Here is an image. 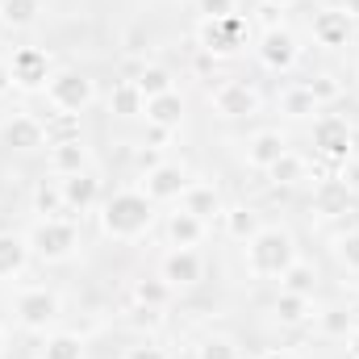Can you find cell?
<instances>
[{"label": "cell", "instance_id": "9a60e30c", "mask_svg": "<svg viewBox=\"0 0 359 359\" xmlns=\"http://www.w3.org/2000/svg\"><path fill=\"white\" fill-rule=\"evenodd\" d=\"M284 151H288V142H284V134H280V130H259V134L247 142V163H251L255 172H268Z\"/></svg>", "mask_w": 359, "mask_h": 359}, {"label": "cell", "instance_id": "ffe728a7", "mask_svg": "<svg viewBox=\"0 0 359 359\" xmlns=\"http://www.w3.org/2000/svg\"><path fill=\"white\" fill-rule=\"evenodd\" d=\"M180 209H188L192 217L209 222L213 213H222V201H217V192H213L209 184H188V188H184V196H180Z\"/></svg>", "mask_w": 359, "mask_h": 359}, {"label": "cell", "instance_id": "52a82bcc", "mask_svg": "<svg viewBox=\"0 0 359 359\" xmlns=\"http://www.w3.org/2000/svg\"><path fill=\"white\" fill-rule=\"evenodd\" d=\"M213 109H217L222 117H230V121L255 117V113H259V92L251 88V84H243V80H222V84L213 88Z\"/></svg>", "mask_w": 359, "mask_h": 359}, {"label": "cell", "instance_id": "f546056e", "mask_svg": "<svg viewBox=\"0 0 359 359\" xmlns=\"http://www.w3.org/2000/svg\"><path fill=\"white\" fill-rule=\"evenodd\" d=\"M276 313H280V322H305V318H309V297H301V292H284V288H280V297H276Z\"/></svg>", "mask_w": 359, "mask_h": 359}, {"label": "cell", "instance_id": "d6a6232c", "mask_svg": "<svg viewBox=\"0 0 359 359\" xmlns=\"http://www.w3.org/2000/svg\"><path fill=\"white\" fill-rule=\"evenodd\" d=\"M280 104H284L288 117H309V113H318V100H313V92L309 88H288Z\"/></svg>", "mask_w": 359, "mask_h": 359}, {"label": "cell", "instance_id": "8d00e7d4", "mask_svg": "<svg viewBox=\"0 0 359 359\" xmlns=\"http://www.w3.org/2000/svg\"><path fill=\"white\" fill-rule=\"evenodd\" d=\"M305 88L313 92V100H318V104H322V100H334V96H339V80H334V76H318V80H309V84H305Z\"/></svg>", "mask_w": 359, "mask_h": 359}, {"label": "cell", "instance_id": "e0dca14e", "mask_svg": "<svg viewBox=\"0 0 359 359\" xmlns=\"http://www.w3.org/2000/svg\"><path fill=\"white\" fill-rule=\"evenodd\" d=\"M50 168H55V176H76V172H88V151H84V142L80 138H63V142H55L50 147Z\"/></svg>", "mask_w": 359, "mask_h": 359}, {"label": "cell", "instance_id": "8992f818", "mask_svg": "<svg viewBox=\"0 0 359 359\" xmlns=\"http://www.w3.org/2000/svg\"><path fill=\"white\" fill-rule=\"evenodd\" d=\"M313 147H318L326 159L347 163V159H351V126H347V117H334V113L318 117V121H313Z\"/></svg>", "mask_w": 359, "mask_h": 359}, {"label": "cell", "instance_id": "cb8c5ba5", "mask_svg": "<svg viewBox=\"0 0 359 359\" xmlns=\"http://www.w3.org/2000/svg\"><path fill=\"white\" fill-rule=\"evenodd\" d=\"M109 109H113L117 117H138V113L147 109V96L138 92L134 80H121V84L113 88V96H109Z\"/></svg>", "mask_w": 359, "mask_h": 359}, {"label": "cell", "instance_id": "f1b7e54d", "mask_svg": "<svg viewBox=\"0 0 359 359\" xmlns=\"http://www.w3.org/2000/svg\"><path fill=\"white\" fill-rule=\"evenodd\" d=\"M134 84H138V92L151 100V96H163V92H172V72H168V67H142Z\"/></svg>", "mask_w": 359, "mask_h": 359}, {"label": "cell", "instance_id": "44dd1931", "mask_svg": "<svg viewBox=\"0 0 359 359\" xmlns=\"http://www.w3.org/2000/svg\"><path fill=\"white\" fill-rule=\"evenodd\" d=\"M168 238H172V247H188V251H192V247L205 238V222L192 217L188 209H180V213L168 217Z\"/></svg>", "mask_w": 359, "mask_h": 359}, {"label": "cell", "instance_id": "ab89813d", "mask_svg": "<svg viewBox=\"0 0 359 359\" xmlns=\"http://www.w3.org/2000/svg\"><path fill=\"white\" fill-rule=\"evenodd\" d=\"M13 88V76H8V67H4V63H0V96H4V92Z\"/></svg>", "mask_w": 359, "mask_h": 359}, {"label": "cell", "instance_id": "4fadbf2b", "mask_svg": "<svg viewBox=\"0 0 359 359\" xmlns=\"http://www.w3.org/2000/svg\"><path fill=\"white\" fill-rule=\"evenodd\" d=\"M205 276V264H201V255L196 251H188V247H176V251H168L163 255V280L172 284V288H188V284H196Z\"/></svg>", "mask_w": 359, "mask_h": 359}, {"label": "cell", "instance_id": "ee69618b", "mask_svg": "<svg viewBox=\"0 0 359 359\" xmlns=\"http://www.w3.org/2000/svg\"><path fill=\"white\" fill-rule=\"evenodd\" d=\"M343 13H347V17H355V13H359V0H347V8H343Z\"/></svg>", "mask_w": 359, "mask_h": 359}, {"label": "cell", "instance_id": "7c38bea8", "mask_svg": "<svg viewBox=\"0 0 359 359\" xmlns=\"http://www.w3.org/2000/svg\"><path fill=\"white\" fill-rule=\"evenodd\" d=\"M0 142H4V147H13V151H38V147L46 142V130H42V121H38V117L17 113V117H8V121L0 126Z\"/></svg>", "mask_w": 359, "mask_h": 359}, {"label": "cell", "instance_id": "836d02e7", "mask_svg": "<svg viewBox=\"0 0 359 359\" xmlns=\"http://www.w3.org/2000/svg\"><path fill=\"white\" fill-rule=\"evenodd\" d=\"M196 359H238V347H234L230 339L213 334V339H205V343L196 347Z\"/></svg>", "mask_w": 359, "mask_h": 359}, {"label": "cell", "instance_id": "603a6c76", "mask_svg": "<svg viewBox=\"0 0 359 359\" xmlns=\"http://www.w3.org/2000/svg\"><path fill=\"white\" fill-rule=\"evenodd\" d=\"M222 222H226V234L238 238V243H251V238L264 230V226H259V213H255V209H243V205H238V209H226Z\"/></svg>", "mask_w": 359, "mask_h": 359}, {"label": "cell", "instance_id": "b9f144b4", "mask_svg": "<svg viewBox=\"0 0 359 359\" xmlns=\"http://www.w3.org/2000/svg\"><path fill=\"white\" fill-rule=\"evenodd\" d=\"M259 359H297L292 351H268V355H259Z\"/></svg>", "mask_w": 359, "mask_h": 359}, {"label": "cell", "instance_id": "ba28073f", "mask_svg": "<svg viewBox=\"0 0 359 359\" xmlns=\"http://www.w3.org/2000/svg\"><path fill=\"white\" fill-rule=\"evenodd\" d=\"M8 76H13V84L25 92L42 88L46 80H50V59H46V50H38V46H21L17 55H13V63H8Z\"/></svg>", "mask_w": 359, "mask_h": 359}, {"label": "cell", "instance_id": "5b68a950", "mask_svg": "<svg viewBox=\"0 0 359 359\" xmlns=\"http://www.w3.org/2000/svg\"><path fill=\"white\" fill-rule=\"evenodd\" d=\"M13 313H17V322H21L25 330H46V326H55V318H59V297H55L50 288H25V292L17 297Z\"/></svg>", "mask_w": 359, "mask_h": 359}, {"label": "cell", "instance_id": "4316f807", "mask_svg": "<svg viewBox=\"0 0 359 359\" xmlns=\"http://www.w3.org/2000/svg\"><path fill=\"white\" fill-rule=\"evenodd\" d=\"M268 176L276 180V184H301V180H305V159L292 155V151H284V155L268 168Z\"/></svg>", "mask_w": 359, "mask_h": 359}, {"label": "cell", "instance_id": "d4e9b609", "mask_svg": "<svg viewBox=\"0 0 359 359\" xmlns=\"http://www.w3.org/2000/svg\"><path fill=\"white\" fill-rule=\"evenodd\" d=\"M34 209H38L42 217H63V213H67L63 184H38V188H34Z\"/></svg>", "mask_w": 359, "mask_h": 359}, {"label": "cell", "instance_id": "83f0119b", "mask_svg": "<svg viewBox=\"0 0 359 359\" xmlns=\"http://www.w3.org/2000/svg\"><path fill=\"white\" fill-rule=\"evenodd\" d=\"M38 17V0H0V21L4 25H34Z\"/></svg>", "mask_w": 359, "mask_h": 359}, {"label": "cell", "instance_id": "3957f363", "mask_svg": "<svg viewBox=\"0 0 359 359\" xmlns=\"http://www.w3.org/2000/svg\"><path fill=\"white\" fill-rule=\"evenodd\" d=\"M29 251L38 255V259H46V264H59V259H67L76 247H80V230H76V222H67V217H42L34 230H29Z\"/></svg>", "mask_w": 359, "mask_h": 359}, {"label": "cell", "instance_id": "484cf974", "mask_svg": "<svg viewBox=\"0 0 359 359\" xmlns=\"http://www.w3.org/2000/svg\"><path fill=\"white\" fill-rule=\"evenodd\" d=\"M134 301L147 305V309H163L172 301V284L168 280H138L134 284Z\"/></svg>", "mask_w": 359, "mask_h": 359}, {"label": "cell", "instance_id": "d590c367", "mask_svg": "<svg viewBox=\"0 0 359 359\" xmlns=\"http://www.w3.org/2000/svg\"><path fill=\"white\" fill-rule=\"evenodd\" d=\"M196 13L205 21H222V17H234V0H196Z\"/></svg>", "mask_w": 359, "mask_h": 359}, {"label": "cell", "instance_id": "7402d4cb", "mask_svg": "<svg viewBox=\"0 0 359 359\" xmlns=\"http://www.w3.org/2000/svg\"><path fill=\"white\" fill-rule=\"evenodd\" d=\"M29 259V243L21 234H0V280L4 276H17Z\"/></svg>", "mask_w": 359, "mask_h": 359}, {"label": "cell", "instance_id": "f35d334b", "mask_svg": "<svg viewBox=\"0 0 359 359\" xmlns=\"http://www.w3.org/2000/svg\"><path fill=\"white\" fill-rule=\"evenodd\" d=\"M121 359H172V355L163 347H155V343H138V347H130Z\"/></svg>", "mask_w": 359, "mask_h": 359}, {"label": "cell", "instance_id": "60d3db41", "mask_svg": "<svg viewBox=\"0 0 359 359\" xmlns=\"http://www.w3.org/2000/svg\"><path fill=\"white\" fill-rule=\"evenodd\" d=\"M347 351H351V359H359V326L351 330V343H347Z\"/></svg>", "mask_w": 359, "mask_h": 359}, {"label": "cell", "instance_id": "bcb514c9", "mask_svg": "<svg viewBox=\"0 0 359 359\" xmlns=\"http://www.w3.org/2000/svg\"><path fill=\"white\" fill-rule=\"evenodd\" d=\"M0 355H4V334H0Z\"/></svg>", "mask_w": 359, "mask_h": 359}, {"label": "cell", "instance_id": "f6af8a7d", "mask_svg": "<svg viewBox=\"0 0 359 359\" xmlns=\"http://www.w3.org/2000/svg\"><path fill=\"white\" fill-rule=\"evenodd\" d=\"M259 4H268V8H284L288 0H259Z\"/></svg>", "mask_w": 359, "mask_h": 359}, {"label": "cell", "instance_id": "d6986e66", "mask_svg": "<svg viewBox=\"0 0 359 359\" xmlns=\"http://www.w3.org/2000/svg\"><path fill=\"white\" fill-rule=\"evenodd\" d=\"M63 201H67V209H92L96 205V196H100V180L92 176V172H76V176H63Z\"/></svg>", "mask_w": 359, "mask_h": 359}, {"label": "cell", "instance_id": "9c48e42d", "mask_svg": "<svg viewBox=\"0 0 359 359\" xmlns=\"http://www.w3.org/2000/svg\"><path fill=\"white\" fill-rule=\"evenodd\" d=\"M243 38H247V25H243V17L234 13V17H222V21H205L201 25V46L209 50V55H234L238 46H243Z\"/></svg>", "mask_w": 359, "mask_h": 359}, {"label": "cell", "instance_id": "1f68e13d", "mask_svg": "<svg viewBox=\"0 0 359 359\" xmlns=\"http://www.w3.org/2000/svg\"><path fill=\"white\" fill-rule=\"evenodd\" d=\"M42 359H84V343L76 334H50Z\"/></svg>", "mask_w": 359, "mask_h": 359}, {"label": "cell", "instance_id": "7bdbcfd3", "mask_svg": "<svg viewBox=\"0 0 359 359\" xmlns=\"http://www.w3.org/2000/svg\"><path fill=\"white\" fill-rule=\"evenodd\" d=\"M351 159H359V130H351Z\"/></svg>", "mask_w": 359, "mask_h": 359}, {"label": "cell", "instance_id": "4dcf8cb0", "mask_svg": "<svg viewBox=\"0 0 359 359\" xmlns=\"http://www.w3.org/2000/svg\"><path fill=\"white\" fill-rule=\"evenodd\" d=\"M313 280H318V276H313V268H309V264H301V259H297L292 268L280 276L284 292H301V297H313Z\"/></svg>", "mask_w": 359, "mask_h": 359}, {"label": "cell", "instance_id": "6da1fadb", "mask_svg": "<svg viewBox=\"0 0 359 359\" xmlns=\"http://www.w3.org/2000/svg\"><path fill=\"white\" fill-rule=\"evenodd\" d=\"M151 222H155V201H151L147 192H134V188L113 192V196L104 201V209H100L104 234H109V238H121V243L142 238V234L151 230Z\"/></svg>", "mask_w": 359, "mask_h": 359}, {"label": "cell", "instance_id": "8fae6325", "mask_svg": "<svg viewBox=\"0 0 359 359\" xmlns=\"http://www.w3.org/2000/svg\"><path fill=\"white\" fill-rule=\"evenodd\" d=\"M184 188H188V176L180 163H155L142 176V192L151 201H176V196H184Z\"/></svg>", "mask_w": 359, "mask_h": 359}, {"label": "cell", "instance_id": "e575fe53", "mask_svg": "<svg viewBox=\"0 0 359 359\" xmlns=\"http://www.w3.org/2000/svg\"><path fill=\"white\" fill-rule=\"evenodd\" d=\"M334 255H339V264L347 271H359V230L343 234V238L334 243Z\"/></svg>", "mask_w": 359, "mask_h": 359}, {"label": "cell", "instance_id": "277c9868", "mask_svg": "<svg viewBox=\"0 0 359 359\" xmlns=\"http://www.w3.org/2000/svg\"><path fill=\"white\" fill-rule=\"evenodd\" d=\"M46 96H50L55 109H63V113L72 117V113H84V109H88L96 88H92V80L84 72H55V76L46 80Z\"/></svg>", "mask_w": 359, "mask_h": 359}, {"label": "cell", "instance_id": "30bf717a", "mask_svg": "<svg viewBox=\"0 0 359 359\" xmlns=\"http://www.w3.org/2000/svg\"><path fill=\"white\" fill-rule=\"evenodd\" d=\"M297 55H301V46H297V38L284 25H271L268 34L259 38V59L268 63L271 72H288L297 63Z\"/></svg>", "mask_w": 359, "mask_h": 359}, {"label": "cell", "instance_id": "5bb4252c", "mask_svg": "<svg viewBox=\"0 0 359 359\" xmlns=\"http://www.w3.org/2000/svg\"><path fill=\"white\" fill-rule=\"evenodd\" d=\"M313 38L322 42V46H347L351 42V17L343 13V8H326V13H318L313 17Z\"/></svg>", "mask_w": 359, "mask_h": 359}, {"label": "cell", "instance_id": "ac0fdd59", "mask_svg": "<svg viewBox=\"0 0 359 359\" xmlns=\"http://www.w3.org/2000/svg\"><path fill=\"white\" fill-rule=\"evenodd\" d=\"M313 209H318V213H326V217L347 213V209H351V188H347L339 176L322 180V184L313 188Z\"/></svg>", "mask_w": 359, "mask_h": 359}, {"label": "cell", "instance_id": "7a4b0ae2", "mask_svg": "<svg viewBox=\"0 0 359 359\" xmlns=\"http://www.w3.org/2000/svg\"><path fill=\"white\" fill-rule=\"evenodd\" d=\"M292 264H297V247H292V234L280 226H264L247 243V268L255 276H284Z\"/></svg>", "mask_w": 359, "mask_h": 359}, {"label": "cell", "instance_id": "74e56055", "mask_svg": "<svg viewBox=\"0 0 359 359\" xmlns=\"http://www.w3.org/2000/svg\"><path fill=\"white\" fill-rule=\"evenodd\" d=\"M322 330H326V334H347V330H351V318H347L343 309H330V313L322 318Z\"/></svg>", "mask_w": 359, "mask_h": 359}, {"label": "cell", "instance_id": "2e32d148", "mask_svg": "<svg viewBox=\"0 0 359 359\" xmlns=\"http://www.w3.org/2000/svg\"><path fill=\"white\" fill-rule=\"evenodd\" d=\"M142 113H147V121L159 126V130H180V121H184V96H180L176 88L163 92V96H151Z\"/></svg>", "mask_w": 359, "mask_h": 359}]
</instances>
